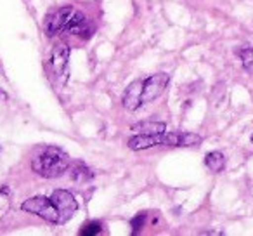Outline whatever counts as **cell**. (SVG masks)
<instances>
[{"label":"cell","instance_id":"obj_7","mask_svg":"<svg viewBox=\"0 0 253 236\" xmlns=\"http://www.w3.org/2000/svg\"><path fill=\"white\" fill-rule=\"evenodd\" d=\"M64 30H66L68 33L82 37V39H88V37L92 35V32H94V28H92L90 23H88L87 16L78 11H75L73 14H71L70 21L66 23V28Z\"/></svg>","mask_w":253,"mask_h":236},{"label":"cell","instance_id":"obj_1","mask_svg":"<svg viewBox=\"0 0 253 236\" xmlns=\"http://www.w3.org/2000/svg\"><path fill=\"white\" fill-rule=\"evenodd\" d=\"M201 142V138L191 132H160V134H139L128 139L130 149H148L151 146H177L187 148Z\"/></svg>","mask_w":253,"mask_h":236},{"label":"cell","instance_id":"obj_10","mask_svg":"<svg viewBox=\"0 0 253 236\" xmlns=\"http://www.w3.org/2000/svg\"><path fill=\"white\" fill-rule=\"evenodd\" d=\"M205 165L211 170V172H220L225 167V158L220 151H211L205 156Z\"/></svg>","mask_w":253,"mask_h":236},{"label":"cell","instance_id":"obj_4","mask_svg":"<svg viewBox=\"0 0 253 236\" xmlns=\"http://www.w3.org/2000/svg\"><path fill=\"white\" fill-rule=\"evenodd\" d=\"M169 80L170 78L167 73H156L151 75L149 78H146V80H142V104L158 99L167 89V85H169Z\"/></svg>","mask_w":253,"mask_h":236},{"label":"cell","instance_id":"obj_11","mask_svg":"<svg viewBox=\"0 0 253 236\" xmlns=\"http://www.w3.org/2000/svg\"><path fill=\"white\" fill-rule=\"evenodd\" d=\"M132 131L139 132V134H160V132L167 131L165 124H158V122H142L132 127Z\"/></svg>","mask_w":253,"mask_h":236},{"label":"cell","instance_id":"obj_15","mask_svg":"<svg viewBox=\"0 0 253 236\" xmlns=\"http://www.w3.org/2000/svg\"><path fill=\"white\" fill-rule=\"evenodd\" d=\"M252 142H253V136H252Z\"/></svg>","mask_w":253,"mask_h":236},{"label":"cell","instance_id":"obj_8","mask_svg":"<svg viewBox=\"0 0 253 236\" xmlns=\"http://www.w3.org/2000/svg\"><path fill=\"white\" fill-rule=\"evenodd\" d=\"M141 97H142V80L132 82V84L126 87L125 94H123V106H125L126 109L134 111V109H137L139 106L142 104Z\"/></svg>","mask_w":253,"mask_h":236},{"label":"cell","instance_id":"obj_3","mask_svg":"<svg viewBox=\"0 0 253 236\" xmlns=\"http://www.w3.org/2000/svg\"><path fill=\"white\" fill-rule=\"evenodd\" d=\"M21 208L25 212L35 214V215H39V217L45 219V221L52 222V224H61L59 212H57V207L52 198L33 196V198H30V200H26L25 203L21 205Z\"/></svg>","mask_w":253,"mask_h":236},{"label":"cell","instance_id":"obj_6","mask_svg":"<svg viewBox=\"0 0 253 236\" xmlns=\"http://www.w3.org/2000/svg\"><path fill=\"white\" fill-rule=\"evenodd\" d=\"M75 12V9L71 5H64V7H59L57 11H54L52 14L47 16L45 19V32L49 37H54L61 32V30L66 28V23L70 21L71 14Z\"/></svg>","mask_w":253,"mask_h":236},{"label":"cell","instance_id":"obj_5","mask_svg":"<svg viewBox=\"0 0 253 236\" xmlns=\"http://www.w3.org/2000/svg\"><path fill=\"white\" fill-rule=\"evenodd\" d=\"M50 198L54 200V203H56V207H57V212H59L61 224L70 221L78 208L77 200H75L73 194L66 189H56L52 194H50Z\"/></svg>","mask_w":253,"mask_h":236},{"label":"cell","instance_id":"obj_13","mask_svg":"<svg viewBox=\"0 0 253 236\" xmlns=\"http://www.w3.org/2000/svg\"><path fill=\"white\" fill-rule=\"evenodd\" d=\"M239 57H241L243 68L246 70V73L253 75V47H245L239 50Z\"/></svg>","mask_w":253,"mask_h":236},{"label":"cell","instance_id":"obj_14","mask_svg":"<svg viewBox=\"0 0 253 236\" xmlns=\"http://www.w3.org/2000/svg\"><path fill=\"white\" fill-rule=\"evenodd\" d=\"M99 233H101V222H97V221L87 222V224H84L80 229L82 236H95V235H99Z\"/></svg>","mask_w":253,"mask_h":236},{"label":"cell","instance_id":"obj_12","mask_svg":"<svg viewBox=\"0 0 253 236\" xmlns=\"http://www.w3.org/2000/svg\"><path fill=\"white\" fill-rule=\"evenodd\" d=\"M71 177H73L75 181H82V183H84V181L92 179V172L84 163H75L73 169H71Z\"/></svg>","mask_w":253,"mask_h":236},{"label":"cell","instance_id":"obj_9","mask_svg":"<svg viewBox=\"0 0 253 236\" xmlns=\"http://www.w3.org/2000/svg\"><path fill=\"white\" fill-rule=\"evenodd\" d=\"M68 54H70V50H68V47L64 46V44H61V46H56V49H54L52 52V64H54V70H56L57 75L61 73H66V68H68Z\"/></svg>","mask_w":253,"mask_h":236},{"label":"cell","instance_id":"obj_2","mask_svg":"<svg viewBox=\"0 0 253 236\" xmlns=\"http://www.w3.org/2000/svg\"><path fill=\"white\" fill-rule=\"evenodd\" d=\"M70 167V156L59 148L49 146L32 160V169L42 177H57Z\"/></svg>","mask_w":253,"mask_h":236}]
</instances>
